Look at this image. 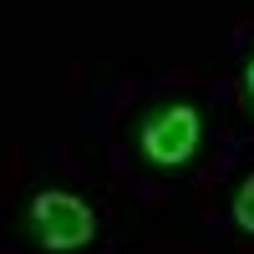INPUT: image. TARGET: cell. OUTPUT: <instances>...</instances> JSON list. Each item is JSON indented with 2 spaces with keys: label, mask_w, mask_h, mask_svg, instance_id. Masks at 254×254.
Segmentation results:
<instances>
[{
  "label": "cell",
  "mask_w": 254,
  "mask_h": 254,
  "mask_svg": "<svg viewBox=\"0 0 254 254\" xmlns=\"http://www.w3.org/2000/svg\"><path fill=\"white\" fill-rule=\"evenodd\" d=\"M244 92H249V102H254V56H249V66H244Z\"/></svg>",
  "instance_id": "cell-4"
},
{
  "label": "cell",
  "mask_w": 254,
  "mask_h": 254,
  "mask_svg": "<svg viewBox=\"0 0 254 254\" xmlns=\"http://www.w3.org/2000/svg\"><path fill=\"white\" fill-rule=\"evenodd\" d=\"M234 224L244 234H254V178H244L239 193H234Z\"/></svg>",
  "instance_id": "cell-3"
},
{
  "label": "cell",
  "mask_w": 254,
  "mask_h": 254,
  "mask_svg": "<svg viewBox=\"0 0 254 254\" xmlns=\"http://www.w3.org/2000/svg\"><path fill=\"white\" fill-rule=\"evenodd\" d=\"M198 132H203L198 112L183 107V102H173V107H158L153 117L142 122L137 147H142V158L153 168H183L188 158L198 153Z\"/></svg>",
  "instance_id": "cell-2"
},
{
  "label": "cell",
  "mask_w": 254,
  "mask_h": 254,
  "mask_svg": "<svg viewBox=\"0 0 254 254\" xmlns=\"http://www.w3.org/2000/svg\"><path fill=\"white\" fill-rule=\"evenodd\" d=\"M31 234L41 239V249H56V254H71V249H87L97 234V214L76 193H61V188H46V193L31 198Z\"/></svg>",
  "instance_id": "cell-1"
}]
</instances>
